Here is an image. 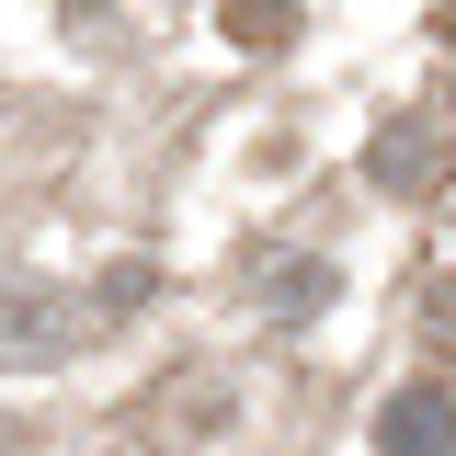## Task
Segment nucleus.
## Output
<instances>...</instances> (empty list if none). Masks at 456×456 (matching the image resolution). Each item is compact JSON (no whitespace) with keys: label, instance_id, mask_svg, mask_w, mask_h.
<instances>
[{"label":"nucleus","instance_id":"nucleus-2","mask_svg":"<svg viewBox=\"0 0 456 456\" xmlns=\"http://www.w3.org/2000/svg\"><path fill=\"white\" fill-rule=\"evenodd\" d=\"M365 160H377V183H388V194H445V137H434L422 114H399Z\"/></svg>","mask_w":456,"mask_h":456},{"label":"nucleus","instance_id":"nucleus-4","mask_svg":"<svg viewBox=\"0 0 456 456\" xmlns=\"http://www.w3.org/2000/svg\"><path fill=\"white\" fill-rule=\"evenodd\" d=\"M217 23H228V46H285L297 35V0H217Z\"/></svg>","mask_w":456,"mask_h":456},{"label":"nucleus","instance_id":"nucleus-1","mask_svg":"<svg viewBox=\"0 0 456 456\" xmlns=\"http://www.w3.org/2000/svg\"><path fill=\"white\" fill-rule=\"evenodd\" d=\"M377 456H456V388H445V377L388 388V411H377Z\"/></svg>","mask_w":456,"mask_h":456},{"label":"nucleus","instance_id":"nucleus-5","mask_svg":"<svg viewBox=\"0 0 456 456\" xmlns=\"http://www.w3.org/2000/svg\"><path fill=\"white\" fill-rule=\"evenodd\" d=\"M422 342L456 354V274H434V297H422Z\"/></svg>","mask_w":456,"mask_h":456},{"label":"nucleus","instance_id":"nucleus-3","mask_svg":"<svg viewBox=\"0 0 456 456\" xmlns=\"http://www.w3.org/2000/svg\"><path fill=\"white\" fill-rule=\"evenodd\" d=\"M69 331H80L69 297H23V308H0V365H46Z\"/></svg>","mask_w":456,"mask_h":456}]
</instances>
